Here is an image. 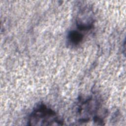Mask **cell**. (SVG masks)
Returning <instances> with one entry per match:
<instances>
[{
  "instance_id": "6da1fadb",
  "label": "cell",
  "mask_w": 126,
  "mask_h": 126,
  "mask_svg": "<svg viewBox=\"0 0 126 126\" xmlns=\"http://www.w3.org/2000/svg\"><path fill=\"white\" fill-rule=\"evenodd\" d=\"M29 126H59L63 122L56 112L44 104L36 106L28 119Z\"/></svg>"
},
{
  "instance_id": "7a4b0ae2",
  "label": "cell",
  "mask_w": 126,
  "mask_h": 126,
  "mask_svg": "<svg viewBox=\"0 0 126 126\" xmlns=\"http://www.w3.org/2000/svg\"><path fill=\"white\" fill-rule=\"evenodd\" d=\"M100 106V103L96 97L89 96L85 99H80L76 110L78 122H88L92 118L95 123H102V119L100 115L98 114Z\"/></svg>"
},
{
  "instance_id": "3957f363",
  "label": "cell",
  "mask_w": 126,
  "mask_h": 126,
  "mask_svg": "<svg viewBox=\"0 0 126 126\" xmlns=\"http://www.w3.org/2000/svg\"><path fill=\"white\" fill-rule=\"evenodd\" d=\"M84 34L77 30L70 31L67 35L68 42L71 46H77L83 41Z\"/></svg>"
}]
</instances>
